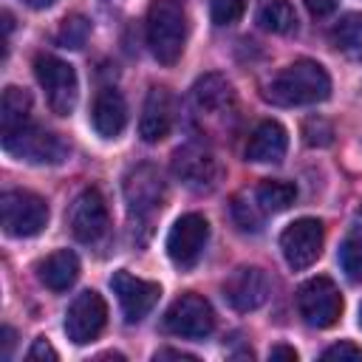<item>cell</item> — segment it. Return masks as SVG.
Listing matches in <instances>:
<instances>
[{
    "label": "cell",
    "instance_id": "1",
    "mask_svg": "<svg viewBox=\"0 0 362 362\" xmlns=\"http://www.w3.org/2000/svg\"><path fill=\"white\" fill-rule=\"evenodd\" d=\"M266 102L277 107H303L317 105L331 96V76L328 71L314 59H297L286 65L263 90Z\"/></svg>",
    "mask_w": 362,
    "mask_h": 362
},
{
    "label": "cell",
    "instance_id": "2",
    "mask_svg": "<svg viewBox=\"0 0 362 362\" xmlns=\"http://www.w3.org/2000/svg\"><path fill=\"white\" fill-rule=\"evenodd\" d=\"M147 45L161 65H175L187 45V11L178 0H153L147 11Z\"/></svg>",
    "mask_w": 362,
    "mask_h": 362
},
{
    "label": "cell",
    "instance_id": "3",
    "mask_svg": "<svg viewBox=\"0 0 362 362\" xmlns=\"http://www.w3.org/2000/svg\"><path fill=\"white\" fill-rule=\"evenodd\" d=\"M3 150L11 158L28 164H62L68 158V144L57 133L34 124L31 119L25 124L3 130Z\"/></svg>",
    "mask_w": 362,
    "mask_h": 362
},
{
    "label": "cell",
    "instance_id": "4",
    "mask_svg": "<svg viewBox=\"0 0 362 362\" xmlns=\"http://www.w3.org/2000/svg\"><path fill=\"white\" fill-rule=\"evenodd\" d=\"M34 74H37L40 88L45 90L48 107L57 116H68L76 107V96H79V82H76L74 65L54 54H37Z\"/></svg>",
    "mask_w": 362,
    "mask_h": 362
},
{
    "label": "cell",
    "instance_id": "5",
    "mask_svg": "<svg viewBox=\"0 0 362 362\" xmlns=\"http://www.w3.org/2000/svg\"><path fill=\"white\" fill-rule=\"evenodd\" d=\"M0 221L3 232L11 238H31L48 223V204L37 192L8 189L0 198Z\"/></svg>",
    "mask_w": 362,
    "mask_h": 362
},
{
    "label": "cell",
    "instance_id": "6",
    "mask_svg": "<svg viewBox=\"0 0 362 362\" xmlns=\"http://www.w3.org/2000/svg\"><path fill=\"white\" fill-rule=\"evenodd\" d=\"M124 204L133 221L150 223L164 204V178L153 164H139L124 175Z\"/></svg>",
    "mask_w": 362,
    "mask_h": 362
},
{
    "label": "cell",
    "instance_id": "7",
    "mask_svg": "<svg viewBox=\"0 0 362 362\" xmlns=\"http://www.w3.org/2000/svg\"><path fill=\"white\" fill-rule=\"evenodd\" d=\"M297 311L311 328H331L342 314V294L331 277H311L297 288Z\"/></svg>",
    "mask_w": 362,
    "mask_h": 362
},
{
    "label": "cell",
    "instance_id": "8",
    "mask_svg": "<svg viewBox=\"0 0 362 362\" xmlns=\"http://www.w3.org/2000/svg\"><path fill=\"white\" fill-rule=\"evenodd\" d=\"M164 331L173 337H184V339H204L212 334L215 328V311L209 305V300H204L201 294L189 291L181 294L164 314Z\"/></svg>",
    "mask_w": 362,
    "mask_h": 362
},
{
    "label": "cell",
    "instance_id": "9",
    "mask_svg": "<svg viewBox=\"0 0 362 362\" xmlns=\"http://www.w3.org/2000/svg\"><path fill=\"white\" fill-rule=\"evenodd\" d=\"M322 243L325 229L317 218H297L280 235V252L294 272H303L311 263H317V257L322 255Z\"/></svg>",
    "mask_w": 362,
    "mask_h": 362
},
{
    "label": "cell",
    "instance_id": "10",
    "mask_svg": "<svg viewBox=\"0 0 362 362\" xmlns=\"http://www.w3.org/2000/svg\"><path fill=\"white\" fill-rule=\"evenodd\" d=\"M173 173L192 192H209V189H215V184L221 178L218 158L204 144H184V147H178L173 153Z\"/></svg>",
    "mask_w": 362,
    "mask_h": 362
},
{
    "label": "cell",
    "instance_id": "11",
    "mask_svg": "<svg viewBox=\"0 0 362 362\" xmlns=\"http://www.w3.org/2000/svg\"><path fill=\"white\" fill-rule=\"evenodd\" d=\"M68 226H71L74 238L82 243H96L105 238V232L110 226V215H107V201L102 198V192L96 187H88L74 198V204L68 209Z\"/></svg>",
    "mask_w": 362,
    "mask_h": 362
},
{
    "label": "cell",
    "instance_id": "12",
    "mask_svg": "<svg viewBox=\"0 0 362 362\" xmlns=\"http://www.w3.org/2000/svg\"><path fill=\"white\" fill-rule=\"evenodd\" d=\"M206 240H209V223H206V218L198 215V212H187V215H181L173 223V229L167 235V255H170V260L175 266L189 269V266L198 263Z\"/></svg>",
    "mask_w": 362,
    "mask_h": 362
},
{
    "label": "cell",
    "instance_id": "13",
    "mask_svg": "<svg viewBox=\"0 0 362 362\" xmlns=\"http://www.w3.org/2000/svg\"><path fill=\"white\" fill-rule=\"evenodd\" d=\"M107 322V305L99 291H82L74 297L65 314V334L74 345L93 342Z\"/></svg>",
    "mask_w": 362,
    "mask_h": 362
},
{
    "label": "cell",
    "instance_id": "14",
    "mask_svg": "<svg viewBox=\"0 0 362 362\" xmlns=\"http://www.w3.org/2000/svg\"><path fill=\"white\" fill-rule=\"evenodd\" d=\"M110 288H113V294H116V300H119L122 314H124L127 322L144 320V317L153 311V305L158 303V294H161V286H158V283L133 277V274L124 272V269L113 272Z\"/></svg>",
    "mask_w": 362,
    "mask_h": 362
},
{
    "label": "cell",
    "instance_id": "15",
    "mask_svg": "<svg viewBox=\"0 0 362 362\" xmlns=\"http://www.w3.org/2000/svg\"><path fill=\"white\" fill-rule=\"evenodd\" d=\"M269 291H272V283L260 266H238L223 283V297L235 311L260 308L269 300Z\"/></svg>",
    "mask_w": 362,
    "mask_h": 362
},
{
    "label": "cell",
    "instance_id": "16",
    "mask_svg": "<svg viewBox=\"0 0 362 362\" xmlns=\"http://www.w3.org/2000/svg\"><path fill=\"white\" fill-rule=\"evenodd\" d=\"M173 127V96L167 88H150L141 119H139V136L144 141H161Z\"/></svg>",
    "mask_w": 362,
    "mask_h": 362
},
{
    "label": "cell",
    "instance_id": "17",
    "mask_svg": "<svg viewBox=\"0 0 362 362\" xmlns=\"http://www.w3.org/2000/svg\"><path fill=\"white\" fill-rule=\"evenodd\" d=\"M93 127L102 139H116L127 124V105L116 88H102L90 107Z\"/></svg>",
    "mask_w": 362,
    "mask_h": 362
},
{
    "label": "cell",
    "instance_id": "18",
    "mask_svg": "<svg viewBox=\"0 0 362 362\" xmlns=\"http://www.w3.org/2000/svg\"><path fill=\"white\" fill-rule=\"evenodd\" d=\"M286 147H288L286 127L269 119L252 130L249 144H246V158L255 164H277L286 156Z\"/></svg>",
    "mask_w": 362,
    "mask_h": 362
},
{
    "label": "cell",
    "instance_id": "19",
    "mask_svg": "<svg viewBox=\"0 0 362 362\" xmlns=\"http://www.w3.org/2000/svg\"><path fill=\"white\" fill-rule=\"evenodd\" d=\"M192 99L198 105L201 113H209V116H223L235 107V90L229 85L226 76L221 74H206L195 82L192 88Z\"/></svg>",
    "mask_w": 362,
    "mask_h": 362
},
{
    "label": "cell",
    "instance_id": "20",
    "mask_svg": "<svg viewBox=\"0 0 362 362\" xmlns=\"http://www.w3.org/2000/svg\"><path fill=\"white\" fill-rule=\"evenodd\" d=\"M37 277L45 288L51 291H65L76 283L79 277V257L71 252V249H59V252H51L48 257H42L37 263Z\"/></svg>",
    "mask_w": 362,
    "mask_h": 362
},
{
    "label": "cell",
    "instance_id": "21",
    "mask_svg": "<svg viewBox=\"0 0 362 362\" xmlns=\"http://www.w3.org/2000/svg\"><path fill=\"white\" fill-rule=\"evenodd\" d=\"M257 25L263 31H272V34H294L297 31V11L288 0H260Z\"/></svg>",
    "mask_w": 362,
    "mask_h": 362
},
{
    "label": "cell",
    "instance_id": "22",
    "mask_svg": "<svg viewBox=\"0 0 362 362\" xmlns=\"http://www.w3.org/2000/svg\"><path fill=\"white\" fill-rule=\"evenodd\" d=\"M331 42L337 51L345 57H362V11L345 14L334 28H331Z\"/></svg>",
    "mask_w": 362,
    "mask_h": 362
},
{
    "label": "cell",
    "instance_id": "23",
    "mask_svg": "<svg viewBox=\"0 0 362 362\" xmlns=\"http://www.w3.org/2000/svg\"><path fill=\"white\" fill-rule=\"evenodd\" d=\"M31 119V96L17 88V85H8L3 90V102H0V122H3V130H11L17 124H25Z\"/></svg>",
    "mask_w": 362,
    "mask_h": 362
},
{
    "label": "cell",
    "instance_id": "24",
    "mask_svg": "<svg viewBox=\"0 0 362 362\" xmlns=\"http://www.w3.org/2000/svg\"><path fill=\"white\" fill-rule=\"evenodd\" d=\"M255 195L263 212H283L297 201V187L291 181H263Z\"/></svg>",
    "mask_w": 362,
    "mask_h": 362
},
{
    "label": "cell",
    "instance_id": "25",
    "mask_svg": "<svg viewBox=\"0 0 362 362\" xmlns=\"http://www.w3.org/2000/svg\"><path fill=\"white\" fill-rule=\"evenodd\" d=\"M339 266L348 280L362 283V235H348L339 246Z\"/></svg>",
    "mask_w": 362,
    "mask_h": 362
},
{
    "label": "cell",
    "instance_id": "26",
    "mask_svg": "<svg viewBox=\"0 0 362 362\" xmlns=\"http://www.w3.org/2000/svg\"><path fill=\"white\" fill-rule=\"evenodd\" d=\"M90 37V23L82 17V14H71L62 20L59 31H57V40L65 45V48H82Z\"/></svg>",
    "mask_w": 362,
    "mask_h": 362
},
{
    "label": "cell",
    "instance_id": "27",
    "mask_svg": "<svg viewBox=\"0 0 362 362\" xmlns=\"http://www.w3.org/2000/svg\"><path fill=\"white\" fill-rule=\"evenodd\" d=\"M246 0H209V14L215 25H232L240 20Z\"/></svg>",
    "mask_w": 362,
    "mask_h": 362
},
{
    "label": "cell",
    "instance_id": "28",
    "mask_svg": "<svg viewBox=\"0 0 362 362\" xmlns=\"http://www.w3.org/2000/svg\"><path fill=\"white\" fill-rule=\"evenodd\" d=\"M232 218H235V223H238L243 232H260V226H263L260 212H257L252 204H246L240 195L232 201Z\"/></svg>",
    "mask_w": 362,
    "mask_h": 362
},
{
    "label": "cell",
    "instance_id": "29",
    "mask_svg": "<svg viewBox=\"0 0 362 362\" xmlns=\"http://www.w3.org/2000/svg\"><path fill=\"white\" fill-rule=\"evenodd\" d=\"M303 136L308 147H328L334 141V127L325 119H308L303 124Z\"/></svg>",
    "mask_w": 362,
    "mask_h": 362
},
{
    "label": "cell",
    "instance_id": "30",
    "mask_svg": "<svg viewBox=\"0 0 362 362\" xmlns=\"http://www.w3.org/2000/svg\"><path fill=\"white\" fill-rule=\"evenodd\" d=\"M322 359H362V348L354 342H337L322 351Z\"/></svg>",
    "mask_w": 362,
    "mask_h": 362
},
{
    "label": "cell",
    "instance_id": "31",
    "mask_svg": "<svg viewBox=\"0 0 362 362\" xmlns=\"http://www.w3.org/2000/svg\"><path fill=\"white\" fill-rule=\"evenodd\" d=\"M25 356H28V359H42V362H45V359H48V362H57V351L51 348V342H48L45 337H37Z\"/></svg>",
    "mask_w": 362,
    "mask_h": 362
},
{
    "label": "cell",
    "instance_id": "32",
    "mask_svg": "<svg viewBox=\"0 0 362 362\" xmlns=\"http://www.w3.org/2000/svg\"><path fill=\"white\" fill-rule=\"evenodd\" d=\"M337 6H339V0H305V8H308L314 17H328Z\"/></svg>",
    "mask_w": 362,
    "mask_h": 362
},
{
    "label": "cell",
    "instance_id": "33",
    "mask_svg": "<svg viewBox=\"0 0 362 362\" xmlns=\"http://www.w3.org/2000/svg\"><path fill=\"white\" fill-rule=\"evenodd\" d=\"M269 359H297V351L294 348H288V345H274L272 351H269Z\"/></svg>",
    "mask_w": 362,
    "mask_h": 362
},
{
    "label": "cell",
    "instance_id": "34",
    "mask_svg": "<svg viewBox=\"0 0 362 362\" xmlns=\"http://www.w3.org/2000/svg\"><path fill=\"white\" fill-rule=\"evenodd\" d=\"M156 359H187V362H195L192 354H184V351H175V348H164V351H158Z\"/></svg>",
    "mask_w": 362,
    "mask_h": 362
},
{
    "label": "cell",
    "instance_id": "35",
    "mask_svg": "<svg viewBox=\"0 0 362 362\" xmlns=\"http://www.w3.org/2000/svg\"><path fill=\"white\" fill-rule=\"evenodd\" d=\"M14 339H17V334H14V328H3V359H8L11 356V348H14Z\"/></svg>",
    "mask_w": 362,
    "mask_h": 362
},
{
    "label": "cell",
    "instance_id": "36",
    "mask_svg": "<svg viewBox=\"0 0 362 362\" xmlns=\"http://www.w3.org/2000/svg\"><path fill=\"white\" fill-rule=\"evenodd\" d=\"M25 6H31V8H48L54 0H23Z\"/></svg>",
    "mask_w": 362,
    "mask_h": 362
},
{
    "label": "cell",
    "instance_id": "37",
    "mask_svg": "<svg viewBox=\"0 0 362 362\" xmlns=\"http://www.w3.org/2000/svg\"><path fill=\"white\" fill-rule=\"evenodd\" d=\"M359 325H362V305H359Z\"/></svg>",
    "mask_w": 362,
    "mask_h": 362
},
{
    "label": "cell",
    "instance_id": "38",
    "mask_svg": "<svg viewBox=\"0 0 362 362\" xmlns=\"http://www.w3.org/2000/svg\"><path fill=\"white\" fill-rule=\"evenodd\" d=\"M356 218H359V223H362V209H359V215H356Z\"/></svg>",
    "mask_w": 362,
    "mask_h": 362
}]
</instances>
